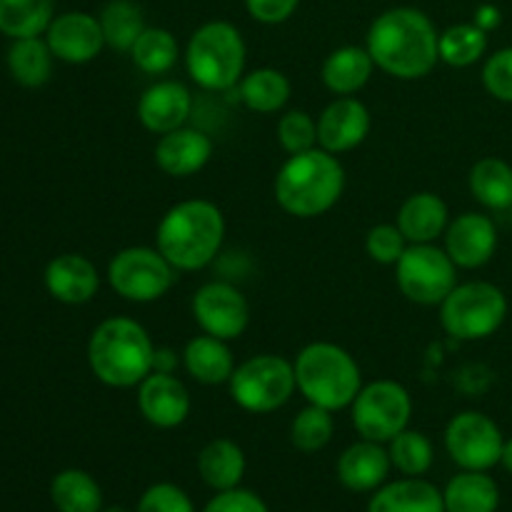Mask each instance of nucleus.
I'll return each mask as SVG.
<instances>
[{"mask_svg":"<svg viewBox=\"0 0 512 512\" xmlns=\"http://www.w3.org/2000/svg\"><path fill=\"white\" fill-rule=\"evenodd\" d=\"M438 40V28L423 10L400 5L373 20L365 48L383 73L398 80H420L438 65Z\"/></svg>","mask_w":512,"mask_h":512,"instance_id":"1","label":"nucleus"},{"mask_svg":"<svg viewBox=\"0 0 512 512\" xmlns=\"http://www.w3.org/2000/svg\"><path fill=\"white\" fill-rule=\"evenodd\" d=\"M335 435V420L333 413L318 405H310L295 415L293 425H290V443L300 450V453H320L328 448V443Z\"/></svg>","mask_w":512,"mask_h":512,"instance_id":"37","label":"nucleus"},{"mask_svg":"<svg viewBox=\"0 0 512 512\" xmlns=\"http://www.w3.org/2000/svg\"><path fill=\"white\" fill-rule=\"evenodd\" d=\"M53 50L48 40L40 35L35 38H15L8 50V70L13 80L23 88H40L53 75Z\"/></svg>","mask_w":512,"mask_h":512,"instance_id":"30","label":"nucleus"},{"mask_svg":"<svg viewBox=\"0 0 512 512\" xmlns=\"http://www.w3.org/2000/svg\"><path fill=\"white\" fill-rule=\"evenodd\" d=\"M368 512H445L443 490L425 478H400L373 493Z\"/></svg>","mask_w":512,"mask_h":512,"instance_id":"23","label":"nucleus"},{"mask_svg":"<svg viewBox=\"0 0 512 512\" xmlns=\"http://www.w3.org/2000/svg\"><path fill=\"white\" fill-rule=\"evenodd\" d=\"M135 512H195V505L175 483H155L140 495Z\"/></svg>","mask_w":512,"mask_h":512,"instance_id":"40","label":"nucleus"},{"mask_svg":"<svg viewBox=\"0 0 512 512\" xmlns=\"http://www.w3.org/2000/svg\"><path fill=\"white\" fill-rule=\"evenodd\" d=\"M190 393L173 373L153 370L143 383L138 385V410L153 428L173 430L188 420Z\"/></svg>","mask_w":512,"mask_h":512,"instance_id":"17","label":"nucleus"},{"mask_svg":"<svg viewBox=\"0 0 512 512\" xmlns=\"http://www.w3.org/2000/svg\"><path fill=\"white\" fill-rule=\"evenodd\" d=\"M510 223H512V210H510Z\"/></svg>","mask_w":512,"mask_h":512,"instance_id":"47","label":"nucleus"},{"mask_svg":"<svg viewBox=\"0 0 512 512\" xmlns=\"http://www.w3.org/2000/svg\"><path fill=\"white\" fill-rule=\"evenodd\" d=\"M245 40L228 20L203 23L188 40L185 68L203 90H230L245 75Z\"/></svg>","mask_w":512,"mask_h":512,"instance_id":"6","label":"nucleus"},{"mask_svg":"<svg viewBox=\"0 0 512 512\" xmlns=\"http://www.w3.org/2000/svg\"><path fill=\"white\" fill-rule=\"evenodd\" d=\"M203 512H270L265 500L258 493L245 488L223 490L208 500Z\"/></svg>","mask_w":512,"mask_h":512,"instance_id":"42","label":"nucleus"},{"mask_svg":"<svg viewBox=\"0 0 512 512\" xmlns=\"http://www.w3.org/2000/svg\"><path fill=\"white\" fill-rule=\"evenodd\" d=\"M190 113H193V95L178 80H158L138 100L140 125L155 135L183 128Z\"/></svg>","mask_w":512,"mask_h":512,"instance_id":"19","label":"nucleus"},{"mask_svg":"<svg viewBox=\"0 0 512 512\" xmlns=\"http://www.w3.org/2000/svg\"><path fill=\"white\" fill-rule=\"evenodd\" d=\"M373 120L365 103L353 95H340L318 118V145L328 153H350L365 143L370 135Z\"/></svg>","mask_w":512,"mask_h":512,"instance_id":"16","label":"nucleus"},{"mask_svg":"<svg viewBox=\"0 0 512 512\" xmlns=\"http://www.w3.org/2000/svg\"><path fill=\"white\" fill-rule=\"evenodd\" d=\"M500 465L508 470V475H512V438L505 440L503 445V455H500Z\"/></svg>","mask_w":512,"mask_h":512,"instance_id":"45","label":"nucleus"},{"mask_svg":"<svg viewBox=\"0 0 512 512\" xmlns=\"http://www.w3.org/2000/svg\"><path fill=\"white\" fill-rule=\"evenodd\" d=\"M100 512H133V510L123 508V505H113V508H103Z\"/></svg>","mask_w":512,"mask_h":512,"instance_id":"46","label":"nucleus"},{"mask_svg":"<svg viewBox=\"0 0 512 512\" xmlns=\"http://www.w3.org/2000/svg\"><path fill=\"white\" fill-rule=\"evenodd\" d=\"M475 23H478L483 30H493L495 25L500 23V13L493 8V5H483V8L475 13Z\"/></svg>","mask_w":512,"mask_h":512,"instance_id":"44","label":"nucleus"},{"mask_svg":"<svg viewBox=\"0 0 512 512\" xmlns=\"http://www.w3.org/2000/svg\"><path fill=\"white\" fill-rule=\"evenodd\" d=\"M400 233L405 235L410 245L435 243L440 235H445L450 225L448 205L435 193H415L400 205L398 223Z\"/></svg>","mask_w":512,"mask_h":512,"instance_id":"22","label":"nucleus"},{"mask_svg":"<svg viewBox=\"0 0 512 512\" xmlns=\"http://www.w3.org/2000/svg\"><path fill=\"white\" fill-rule=\"evenodd\" d=\"M245 453L235 440L215 438L203 445L198 453V475L210 490L223 493V490L240 488L245 478Z\"/></svg>","mask_w":512,"mask_h":512,"instance_id":"25","label":"nucleus"},{"mask_svg":"<svg viewBox=\"0 0 512 512\" xmlns=\"http://www.w3.org/2000/svg\"><path fill=\"white\" fill-rule=\"evenodd\" d=\"M278 140L288 155L318 148V120L305 110H290L280 118Z\"/></svg>","mask_w":512,"mask_h":512,"instance_id":"38","label":"nucleus"},{"mask_svg":"<svg viewBox=\"0 0 512 512\" xmlns=\"http://www.w3.org/2000/svg\"><path fill=\"white\" fill-rule=\"evenodd\" d=\"M300 0H245L250 18L263 25H280L298 10Z\"/></svg>","mask_w":512,"mask_h":512,"instance_id":"43","label":"nucleus"},{"mask_svg":"<svg viewBox=\"0 0 512 512\" xmlns=\"http://www.w3.org/2000/svg\"><path fill=\"white\" fill-rule=\"evenodd\" d=\"M228 385L233 403L253 415L275 413L298 390L293 363L270 353L240 363Z\"/></svg>","mask_w":512,"mask_h":512,"instance_id":"8","label":"nucleus"},{"mask_svg":"<svg viewBox=\"0 0 512 512\" xmlns=\"http://www.w3.org/2000/svg\"><path fill=\"white\" fill-rule=\"evenodd\" d=\"M158 348L133 318H108L88 340V365L108 388H138L155 370Z\"/></svg>","mask_w":512,"mask_h":512,"instance_id":"3","label":"nucleus"},{"mask_svg":"<svg viewBox=\"0 0 512 512\" xmlns=\"http://www.w3.org/2000/svg\"><path fill=\"white\" fill-rule=\"evenodd\" d=\"M213 158V140L195 128H178L160 135L155 145V163L170 178H190Z\"/></svg>","mask_w":512,"mask_h":512,"instance_id":"21","label":"nucleus"},{"mask_svg":"<svg viewBox=\"0 0 512 512\" xmlns=\"http://www.w3.org/2000/svg\"><path fill=\"white\" fill-rule=\"evenodd\" d=\"M408 240L400 233L398 225L380 223L375 228L368 230V238H365V250H368L370 258L380 265H395L403 258L405 248H408Z\"/></svg>","mask_w":512,"mask_h":512,"instance_id":"39","label":"nucleus"},{"mask_svg":"<svg viewBox=\"0 0 512 512\" xmlns=\"http://www.w3.org/2000/svg\"><path fill=\"white\" fill-rule=\"evenodd\" d=\"M238 95L245 108L253 113H278L290 100V80L288 75L275 68H258L243 75L238 83Z\"/></svg>","mask_w":512,"mask_h":512,"instance_id":"31","label":"nucleus"},{"mask_svg":"<svg viewBox=\"0 0 512 512\" xmlns=\"http://www.w3.org/2000/svg\"><path fill=\"white\" fill-rule=\"evenodd\" d=\"M45 40L55 58L70 65L90 63L105 48L100 20L90 13H80V10L55 15L53 23L45 30Z\"/></svg>","mask_w":512,"mask_h":512,"instance_id":"14","label":"nucleus"},{"mask_svg":"<svg viewBox=\"0 0 512 512\" xmlns=\"http://www.w3.org/2000/svg\"><path fill=\"white\" fill-rule=\"evenodd\" d=\"M445 512H498L500 488L485 470H460L443 488Z\"/></svg>","mask_w":512,"mask_h":512,"instance_id":"27","label":"nucleus"},{"mask_svg":"<svg viewBox=\"0 0 512 512\" xmlns=\"http://www.w3.org/2000/svg\"><path fill=\"white\" fill-rule=\"evenodd\" d=\"M183 368L198 383L223 385L230 383L238 365H235L233 350L228 348V340H220L203 333L198 338L188 340V345H185Z\"/></svg>","mask_w":512,"mask_h":512,"instance_id":"24","label":"nucleus"},{"mask_svg":"<svg viewBox=\"0 0 512 512\" xmlns=\"http://www.w3.org/2000/svg\"><path fill=\"white\" fill-rule=\"evenodd\" d=\"M390 463L403 478H423L433 468L435 450L425 433L405 428L388 443Z\"/></svg>","mask_w":512,"mask_h":512,"instance_id":"36","label":"nucleus"},{"mask_svg":"<svg viewBox=\"0 0 512 512\" xmlns=\"http://www.w3.org/2000/svg\"><path fill=\"white\" fill-rule=\"evenodd\" d=\"M390 470H393V463H390L388 448L365 438L348 445L335 465L340 485L350 493H375L388 483Z\"/></svg>","mask_w":512,"mask_h":512,"instance_id":"18","label":"nucleus"},{"mask_svg":"<svg viewBox=\"0 0 512 512\" xmlns=\"http://www.w3.org/2000/svg\"><path fill=\"white\" fill-rule=\"evenodd\" d=\"M508 318V298L488 280L458 283L440 303V323L458 340H485L498 333Z\"/></svg>","mask_w":512,"mask_h":512,"instance_id":"7","label":"nucleus"},{"mask_svg":"<svg viewBox=\"0 0 512 512\" xmlns=\"http://www.w3.org/2000/svg\"><path fill=\"white\" fill-rule=\"evenodd\" d=\"M295 383L310 405L338 413L350 408L363 388V373L353 355L335 343H310L293 363Z\"/></svg>","mask_w":512,"mask_h":512,"instance_id":"5","label":"nucleus"},{"mask_svg":"<svg viewBox=\"0 0 512 512\" xmlns=\"http://www.w3.org/2000/svg\"><path fill=\"white\" fill-rule=\"evenodd\" d=\"M50 503L58 512H100L103 490L90 473L68 468L50 480Z\"/></svg>","mask_w":512,"mask_h":512,"instance_id":"29","label":"nucleus"},{"mask_svg":"<svg viewBox=\"0 0 512 512\" xmlns=\"http://www.w3.org/2000/svg\"><path fill=\"white\" fill-rule=\"evenodd\" d=\"M193 318L203 333L220 340H235L248 330L250 305L235 285L213 280L195 290Z\"/></svg>","mask_w":512,"mask_h":512,"instance_id":"13","label":"nucleus"},{"mask_svg":"<svg viewBox=\"0 0 512 512\" xmlns=\"http://www.w3.org/2000/svg\"><path fill=\"white\" fill-rule=\"evenodd\" d=\"M180 270L158 248L133 245L113 255L108 263V283L130 303H153L168 295Z\"/></svg>","mask_w":512,"mask_h":512,"instance_id":"9","label":"nucleus"},{"mask_svg":"<svg viewBox=\"0 0 512 512\" xmlns=\"http://www.w3.org/2000/svg\"><path fill=\"white\" fill-rule=\"evenodd\" d=\"M178 55V40L165 28H145L130 48L135 68L143 70L145 75H163L173 70L178 63Z\"/></svg>","mask_w":512,"mask_h":512,"instance_id":"35","label":"nucleus"},{"mask_svg":"<svg viewBox=\"0 0 512 512\" xmlns=\"http://www.w3.org/2000/svg\"><path fill=\"white\" fill-rule=\"evenodd\" d=\"M345 170L338 155L318 145L305 153L290 155L275 175V200L295 218H318L340 200Z\"/></svg>","mask_w":512,"mask_h":512,"instance_id":"4","label":"nucleus"},{"mask_svg":"<svg viewBox=\"0 0 512 512\" xmlns=\"http://www.w3.org/2000/svg\"><path fill=\"white\" fill-rule=\"evenodd\" d=\"M410 415H413V398L395 380H375L363 385L358 398L350 405L353 428L358 430L360 438L383 445L408 428Z\"/></svg>","mask_w":512,"mask_h":512,"instance_id":"11","label":"nucleus"},{"mask_svg":"<svg viewBox=\"0 0 512 512\" xmlns=\"http://www.w3.org/2000/svg\"><path fill=\"white\" fill-rule=\"evenodd\" d=\"M43 280L48 293L65 305L90 303L100 290L98 268L80 253H63L50 260Z\"/></svg>","mask_w":512,"mask_h":512,"instance_id":"20","label":"nucleus"},{"mask_svg":"<svg viewBox=\"0 0 512 512\" xmlns=\"http://www.w3.org/2000/svg\"><path fill=\"white\" fill-rule=\"evenodd\" d=\"M438 50L443 63L453 65V68H470L483 60L485 50H488V30L480 28L478 23L450 25L440 33Z\"/></svg>","mask_w":512,"mask_h":512,"instance_id":"34","label":"nucleus"},{"mask_svg":"<svg viewBox=\"0 0 512 512\" xmlns=\"http://www.w3.org/2000/svg\"><path fill=\"white\" fill-rule=\"evenodd\" d=\"M98 20L105 35V45L113 50H123V53H130L140 33L148 28L143 8L135 0H110L100 10Z\"/></svg>","mask_w":512,"mask_h":512,"instance_id":"33","label":"nucleus"},{"mask_svg":"<svg viewBox=\"0 0 512 512\" xmlns=\"http://www.w3.org/2000/svg\"><path fill=\"white\" fill-rule=\"evenodd\" d=\"M400 293L418 305H440L458 285V265L435 243L408 245L395 263Z\"/></svg>","mask_w":512,"mask_h":512,"instance_id":"10","label":"nucleus"},{"mask_svg":"<svg viewBox=\"0 0 512 512\" xmlns=\"http://www.w3.org/2000/svg\"><path fill=\"white\" fill-rule=\"evenodd\" d=\"M483 85L488 95H493L500 103L512 105V45L500 48L485 60L483 65Z\"/></svg>","mask_w":512,"mask_h":512,"instance_id":"41","label":"nucleus"},{"mask_svg":"<svg viewBox=\"0 0 512 512\" xmlns=\"http://www.w3.org/2000/svg\"><path fill=\"white\" fill-rule=\"evenodd\" d=\"M498 250V228L483 213H463L445 230V253L463 270H478L493 260Z\"/></svg>","mask_w":512,"mask_h":512,"instance_id":"15","label":"nucleus"},{"mask_svg":"<svg viewBox=\"0 0 512 512\" xmlns=\"http://www.w3.org/2000/svg\"><path fill=\"white\" fill-rule=\"evenodd\" d=\"M373 70L375 60L368 53V48L343 45L325 58L320 75H323V83L330 93L355 95L368 85V80L373 78Z\"/></svg>","mask_w":512,"mask_h":512,"instance_id":"26","label":"nucleus"},{"mask_svg":"<svg viewBox=\"0 0 512 512\" xmlns=\"http://www.w3.org/2000/svg\"><path fill=\"white\" fill-rule=\"evenodd\" d=\"M225 240L223 210L210 200L175 203L155 230V248L180 270H203L215 260Z\"/></svg>","mask_w":512,"mask_h":512,"instance_id":"2","label":"nucleus"},{"mask_svg":"<svg viewBox=\"0 0 512 512\" xmlns=\"http://www.w3.org/2000/svg\"><path fill=\"white\" fill-rule=\"evenodd\" d=\"M468 185L473 198L483 208L495 210V213L512 210V165L508 160L495 158V155L480 158L470 168Z\"/></svg>","mask_w":512,"mask_h":512,"instance_id":"28","label":"nucleus"},{"mask_svg":"<svg viewBox=\"0 0 512 512\" xmlns=\"http://www.w3.org/2000/svg\"><path fill=\"white\" fill-rule=\"evenodd\" d=\"M503 430L490 415L465 410L445 428V450L460 470H493L503 455Z\"/></svg>","mask_w":512,"mask_h":512,"instance_id":"12","label":"nucleus"},{"mask_svg":"<svg viewBox=\"0 0 512 512\" xmlns=\"http://www.w3.org/2000/svg\"><path fill=\"white\" fill-rule=\"evenodd\" d=\"M58 0H0V33L8 38H35L48 30Z\"/></svg>","mask_w":512,"mask_h":512,"instance_id":"32","label":"nucleus"}]
</instances>
